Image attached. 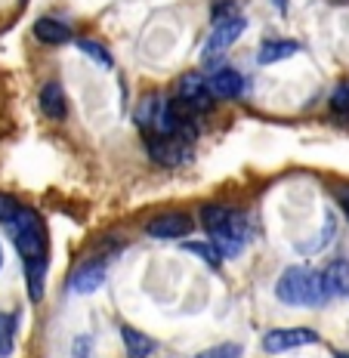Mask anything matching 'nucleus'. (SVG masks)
I'll return each mask as SVG.
<instances>
[{"label": "nucleus", "instance_id": "obj_19", "mask_svg": "<svg viewBox=\"0 0 349 358\" xmlns=\"http://www.w3.org/2000/svg\"><path fill=\"white\" fill-rule=\"evenodd\" d=\"M331 111L337 117H349V84H340V87H334V93H331Z\"/></svg>", "mask_w": 349, "mask_h": 358}, {"label": "nucleus", "instance_id": "obj_24", "mask_svg": "<svg viewBox=\"0 0 349 358\" xmlns=\"http://www.w3.org/2000/svg\"><path fill=\"white\" fill-rule=\"evenodd\" d=\"M272 3L278 6V13H287V6H291V0H272Z\"/></svg>", "mask_w": 349, "mask_h": 358}, {"label": "nucleus", "instance_id": "obj_16", "mask_svg": "<svg viewBox=\"0 0 349 358\" xmlns=\"http://www.w3.org/2000/svg\"><path fill=\"white\" fill-rule=\"evenodd\" d=\"M16 349V315L0 312V358H10Z\"/></svg>", "mask_w": 349, "mask_h": 358}, {"label": "nucleus", "instance_id": "obj_20", "mask_svg": "<svg viewBox=\"0 0 349 358\" xmlns=\"http://www.w3.org/2000/svg\"><path fill=\"white\" fill-rule=\"evenodd\" d=\"M195 358H241V346L238 343H222V346H211L198 352Z\"/></svg>", "mask_w": 349, "mask_h": 358}, {"label": "nucleus", "instance_id": "obj_25", "mask_svg": "<svg viewBox=\"0 0 349 358\" xmlns=\"http://www.w3.org/2000/svg\"><path fill=\"white\" fill-rule=\"evenodd\" d=\"M334 358H349V352H337V355H334Z\"/></svg>", "mask_w": 349, "mask_h": 358}, {"label": "nucleus", "instance_id": "obj_12", "mask_svg": "<svg viewBox=\"0 0 349 358\" xmlns=\"http://www.w3.org/2000/svg\"><path fill=\"white\" fill-rule=\"evenodd\" d=\"M31 31H34L37 41H41V43H50V47H59V43H69V41H71V28L62 25L59 19H50V16L37 19Z\"/></svg>", "mask_w": 349, "mask_h": 358}, {"label": "nucleus", "instance_id": "obj_7", "mask_svg": "<svg viewBox=\"0 0 349 358\" xmlns=\"http://www.w3.org/2000/svg\"><path fill=\"white\" fill-rule=\"evenodd\" d=\"M195 229V220L183 210H170V213H161L155 220L145 222V232L152 238H161V241H176V238H185Z\"/></svg>", "mask_w": 349, "mask_h": 358}, {"label": "nucleus", "instance_id": "obj_23", "mask_svg": "<svg viewBox=\"0 0 349 358\" xmlns=\"http://www.w3.org/2000/svg\"><path fill=\"white\" fill-rule=\"evenodd\" d=\"M334 195H337L340 207H343L346 216H349V185H334Z\"/></svg>", "mask_w": 349, "mask_h": 358}, {"label": "nucleus", "instance_id": "obj_3", "mask_svg": "<svg viewBox=\"0 0 349 358\" xmlns=\"http://www.w3.org/2000/svg\"><path fill=\"white\" fill-rule=\"evenodd\" d=\"M276 294H278L281 303L306 306V309H313V306H325L334 296L328 281H325V272H315V268H309V266L285 268L281 278H278V285H276Z\"/></svg>", "mask_w": 349, "mask_h": 358}, {"label": "nucleus", "instance_id": "obj_10", "mask_svg": "<svg viewBox=\"0 0 349 358\" xmlns=\"http://www.w3.org/2000/svg\"><path fill=\"white\" fill-rule=\"evenodd\" d=\"M207 84H211L213 99H238V96L244 93V78H241L238 71H232V69L213 71Z\"/></svg>", "mask_w": 349, "mask_h": 358}, {"label": "nucleus", "instance_id": "obj_1", "mask_svg": "<svg viewBox=\"0 0 349 358\" xmlns=\"http://www.w3.org/2000/svg\"><path fill=\"white\" fill-rule=\"evenodd\" d=\"M10 226H13V241L19 248L22 266H25L28 294L37 303L43 296V275H47V229H43V220L31 207H22Z\"/></svg>", "mask_w": 349, "mask_h": 358}, {"label": "nucleus", "instance_id": "obj_8", "mask_svg": "<svg viewBox=\"0 0 349 358\" xmlns=\"http://www.w3.org/2000/svg\"><path fill=\"white\" fill-rule=\"evenodd\" d=\"M176 99L192 106L195 111H207L213 102V93H211V84H207L201 74H183L180 87H176Z\"/></svg>", "mask_w": 349, "mask_h": 358}, {"label": "nucleus", "instance_id": "obj_4", "mask_svg": "<svg viewBox=\"0 0 349 358\" xmlns=\"http://www.w3.org/2000/svg\"><path fill=\"white\" fill-rule=\"evenodd\" d=\"M143 143H145V152L148 158L161 167H180V164L189 161V152H192V143L183 136H164V133H148L143 130Z\"/></svg>", "mask_w": 349, "mask_h": 358}, {"label": "nucleus", "instance_id": "obj_18", "mask_svg": "<svg viewBox=\"0 0 349 358\" xmlns=\"http://www.w3.org/2000/svg\"><path fill=\"white\" fill-rule=\"evenodd\" d=\"M78 47H80V53H87L96 65H102V69H111V65H115V59H111V53L102 47V43H96V41H78Z\"/></svg>", "mask_w": 349, "mask_h": 358}, {"label": "nucleus", "instance_id": "obj_17", "mask_svg": "<svg viewBox=\"0 0 349 358\" xmlns=\"http://www.w3.org/2000/svg\"><path fill=\"white\" fill-rule=\"evenodd\" d=\"M185 250H189L192 257L204 259L207 266H220L222 263V253L213 248V241H189V244H185Z\"/></svg>", "mask_w": 349, "mask_h": 358}, {"label": "nucleus", "instance_id": "obj_13", "mask_svg": "<svg viewBox=\"0 0 349 358\" xmlns=\"http://www.w3.org/2000/svg\"><path fill=\"white\" fill-rule=\"evenodd\" d=\"M121 340H124V349H127L130 358H148L155 352V346H158L148 334L136 331V327H130V324H121Z\"/></svg>", "mask_w": 349, "mask_h": 358}, {"label": "nucleus", "instance_id": "obj_2", "mask_svg": "<svg viewBox=\"0 0 349 358\" xmlns=\"http://www.w3.org/2000/svg\"><path fill=\"white\" fill-rule=\"evenodd\" d=\"M201 222L204 229L211 232V241L213 248H217L222 257H238L244 250V244H248V216L232 210V207H222V204H207L201 210Z\"/></svg>", "mask_w": 349, "mask_h": 358}, {"label": "nucleus", "instance_id": "obj_21", "mask_svg": "<svg viewBox=\"0 0 349 358\" xmlns=\"http://www.w3.org/2000/svg\"><path fill=\"white\" fill-rule=\"evenodd\" d=\"M19 210H22L19 201L13 195H3V192H0V222H6V226H10V222L19 216Z\"/></svg>", "mask_w": 349, "mask_h": 358}, {"label": "nucleus", "instance_id": "obj_14", "mask_svg": "<svg viewBox=\"0 0 349 358\" xmlns=\"http://www.w3.org/2000/svg\"><path fill=\"white\" fill-rule=\"evenodd\" d=\"M300 53V43L297 41H266L257 53V62L259 65H276V62H285Z\"/></svg>", "mask_w": 349, "mask_h": 358}, {"label": "nucleus", "instance_id": "obj_5", "mask_svg": "<svg viewBox=\"0 0 349 358\" xmlns=\"http://www.w3.org/2000/svg\"><path fill=\"white\" fill-rule=\"evenodd\" d=\"M313 343H318V334L309 331V327H278V331H269L263 337V352L281 355L300 346H313Z\"/></svg>", "mask_w": 349, "mask_h": 358}, {"label": "nucleus", "instance_id": "obj_11", "mask_svg": "<svg viewBox=\"0 0 349 358\" xmlns=\"http://www.w3.org/2000/svg\"><path fill=\"white\" fill-rule=\"evenodd\" d=\"M41 111L50 117V121H62L65 117V111H69V102H65V93H62V87L56 84V80H50V84H43L41 87Z\"/></svg>", "mask_w": 349, "mask_h": 358}, {"label": "nucleus", "instance_id": "obj_15", "mask_svg": "<svg viewBox=\"0 0 349 358\" xmlns=\"http://www.w3.org/2000/svg\"><path fill=\"white\" fill-rule=\"evenodd\" d=\"M325 281H328L334 296H346L349 294V259H334L325 268Z\"/></svg>", "mask_w": 349, "mask_h": 358}, {"label": "nucleus", "instance_id": "obj_9", "mask_svg": "<svg viewBox=\"0 0 349 358\" xmlns=\"http://www.w3.org/2000/svg\"><path fill=\"white\" fill-rule=\"evenodd\" d=\"M102 281H106V266L102 263H84L71 272L69 290H74V294H93V290L102 287Z\"/></svg>", "mask_w": 349, "mask_h": 358}, {"label": "nucleus", "instance_id": "obj_26", "mask_svg": "<svg viewBox=\"0 0 349 358\" xmlns=\"http://www.w3.org/2000/svg\"><path fill=\"white\" fill-rule=\"evenodd\" d=\"M0 266H3V248H0Z\"/></svg>", "mask_w": 349, "mask_h": 358}, {"label": "nucleus", "instance_id": "obj_22", "mask_svg": "<svg viewBox=\"0 0 349 358\" xmlns=\"http://www.w3.org/2000/svg\"><path fill=\"white\" fill-rule=\"evenodd\" d=\"M71 358H90V337H78V340H74Z\"/></svg>", "mask_w": 349, "mask_h": 358}, {"label": "nucleus", "instance_id": "obj_6", "mask_svg": "<svg viewBox=\"0 0 349 358\" xmlns=\"http://www.w3.org/2000/svg\"><path fill=\"white\" fill-rule=\"evenodd\" d=\"M244 28H248V19H244V16H232V19L213 22V31H211V37H207V43H204V59H207V62H211L213 56L226 53V50L241 37Z\"/></svg>", "mask_w": 349, "mask_h": 358}]
</instances>
